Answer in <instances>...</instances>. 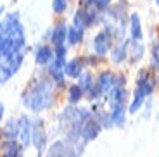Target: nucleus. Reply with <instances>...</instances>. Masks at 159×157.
Segmentation results:
<instances>
[{
    "instance_id": "obj_1",
    "label": "nucleus",
    "mask_w": 159,
    "mask_h": 157,
    "mask_svg": "<svg viewBox=\"0 0 159 157\" xmlns=\"http://www.w3.org/2000/svg\"><path fill=\"white\" fill-rule=\"evenodd\" d=\"M26 35L17 14H9L0 21V66L17 73L24 59Z\"/></svg>"
},
{
    "instance_id": "obj_2",
    "label": "nucleus",
    "mask_w": 159,
    "mask_h": 157,
    "mask_svg": "<svg viewBox=\"0 0 159 157\" xmlns=\"http://www.w3.org/2000/svg\"><path fill=\"white\" fill-rule=\"evenodd\" d=\"M24 104L31 110H45L54 104L52 95V85L47 79H38L26 90L24 93Z\"/></svg>"
},
{
    "instance_id": "obj_3",
    "label": "nucleus",
    "mask_w": 159,
    "mask_h": 157,
    "mask_svg": "<svg viewBox=\"0 0 159 157\" xmlns=\"http://www.w3.org/2000/svg\"><path fill=\"white\" fill-rule=\"evenodd\" d=\"M17 124H19L17 135H19V138H21V143H23V147H28L33 141V126H31V123H30V119L26 118V116H23Z\"/></svg>"
},
{
    "instance_id": "obj_4",
    "label": "nucleus",
    "mask_w": 159,
    "mask_h": 157,
    "mask_svg": "<svg viewBox=\"0 0 159 157\" xmlns=\"http://www.w3.org/2000/svg\"><path fill=\"white\" fill-rule=\"evenodd\" d=\"M93 48L99 55H106L111 48V35L107 31H100L99 35L93 38Z\"/></svg>"
},
{
    "instance_id": "obj_5",
    "label": "nucleus",
    "mask_w": 159,
    "mask_h": 157,
    "mask_svg": "<svg viewBox=\"0 0 159 157\" xmlns=\"http://www.w3.org/2000/svg\"><path fill=\"white\" fill-rule=\"evenodd\" d=\"M137 90L140 92V93L145 97V95H149V93H152V90H154V78H152L149 73H140V76H139V81H137Z\"/></svg>"
},
{
    "instance_id": "obj_6",
    "label": "nucleus",
    "mask_w": 159,
    "mask_h": 157,
    "mask_svg": "<svg viewBox=\"0 0 159 157\" xmlns=\"http://www.w3.org/2000/svg\"><path fill=\"white\" fill-rule=\"evenodd\" d=\"M31 143H35V147L42 152V150H45V143H47V137H45V131H43V124H42V121H36L35 126H33V141Z\"/></svg>"
},
{
    "instance_id": "obj_7",
    "label": "nucleus",
    "mask_w": 159,
    "mask_h": 157,
    "mask_svg": "<svg viewBox=\"0 0 159 157\" xmlns=\"http://www.w3.org/2000/svg\"><path fill=\"white\" fill-rule=\"evenodd\" d=\"M92 21H93V14L88 11H83V9H80L78 12L75 14V21H73V26L80 28V29H83V28L90 26Z\"/></svg>"
},
{
    "instance_id": "obj_8",
    "label": "nucleus",
    "mask_w": 159,
    "mask_h": 157,
    "mask_svg": "<svg viewBox=\"0 0 159 157\" xmlns=\"http://www.w3.org/2000/svg\"><path fill=\"white\" fill-rule=\"evenodd\" d=\"M66 38H68V28L64 24H57L54 28V31H52V43L56 47H62Z\"/></svg>"
},
{
    "instance_id": "obj_9",
    "label": "nucleus",
    "mask_w": 159,
    "mask_h": 157,
    "mask_svg": "<svg viewBox=\"0 0 159 157\" xmlns=\"http://www.w3.org/2000/svg\"><path fill=\"white\" fill-rule=\"evenodd\" d=\"M100 131V124L95 121H87L83 126V130H81V135L85 137V140H93V138L99 135Z\"/></svg>"
},
{
    "instance_id": "obj_10",
    "label": "nucleus",
    "mask_w": 159,
    "mask_h": 157,
    "mask_svg": "<svg viewBox=\"0 0 159 157\" xmlns=\"http://www.w3.org/2000/svg\"><path fill=\"white\" fill-rule=\"evenodd\" d=\"M97 85H99L100 92H109L111 88H114V76H112L109 71H106V73H102V74L99 76Z\"/></svg>"
},
{
    "instance_id": "obj_11",
    "label": "nucleus",
    "mask_w": 159,
    "mask_h": 157,
    "mask_svg": "<svg viewBox=\"0 0 159 157\" xmlns=\"http://www.w3.org/2000/svg\"><path fill=\"white\" fill-rule=\"evenodd\" d=\"M62 74H64V61L56 59L54 62L50 64V76L61 85V83H62V79H64Z\"/></svg>"
},
{
    "instance_id": "obj_12",
    "label": "nucleus",
    "mask_w": 159,
    "mask_h": 157,
    "mask_svg": "<svg viewBox=\"0 0 159 157\" xmlns=\"http://www.w3.org/2000/svg\"><path fill=\"white\" fill-rule=\"evenodd\" d=\"M64 74L69 76V78H76V76L81 74V62H80V59H73L68 64H64Z\"/></svg>"
},
{
    "instance_id": "obj_13",
    "label": "nucleus",
    "mask_w": 159,
    "mask_h": 157,
    "mask_svg": "<svg viewBox=\"0 0 159 157\" xmlns=\"http://www.w3.org/2000/svg\"><path fill=\"white\" fill-rule=\"evenodd\" d=\"M52 57H54V52H52L50 47H45V45H43V47L36 48L35 59H36V62H38V64H47Z\"/></svg>"
},
{
    "instance_id": "obj_14",
    "label": "nucleus",
    "mask_w": 159,
    "mask_h": 157,
    "mask_svg": "<svg viewBox=\"0 0 159 157\" xmlns=\"http://www.w3.org/2000/svg\"><path fill=\"white\" fill-rule=\"evenodd\" d=\"M81 38H83V29H80V28H76V26H69L68 28V38L66 40L69 42V45L80 43Z\"/></svg>"
},
{
    "instance_id": "obj_15",
    "label": "nucleus",
    "mask_w": 159,
    "mask_h": 157,
    "mask_svg": "<svg viewBox=\"0 0 159 157\" xmlns=\"http://www.w3.org/2000/svg\"><path fill=\"white\" fill-rule=\"evenodd\" d=\"M131 36H133V40H140L142 38V26H140V17L139 14H131Z\"/></svg>"
},
{
    "instance_id": "obj_16",
    "label": "nucleus",
    "mask_w": 159,
    "mask_h": 157,
    "mask_svg": "<svg viewBox=\"0 0 159 157\" xmlns=\"http://www.w3.org/2000/svg\"><path fill=\"white\" fill-rule=\"evenodd\" d=\"M17 131H19V124H17L14 119L12 121L7 123V126H5V130H4V135L9 138V140H14V138L17 137Z\"/></svg>"
},
{
    "instance_id": "obj_17",
    "label": "nucleus",
    "mask_w": 159,
    "mask_h": 157,
    "mask_svg": "<svg viewBox=\"0 0 159 157\" xmlns=\"http://www.w3.org/2000/svg\"><path fill=\"white\" fill-rule=\"evenodd\" d=\"M111 119L116 123V124H123V123H125V109H123V105L112 107V110H111Z\"/></svg>"
},
{
    "instance_id": "obj_18",
    "label": "nucleus",
    "mask_w": 159,
    "mask_h": 157,
    "mask_svg": "<svg viewBox=\"0 0 159 157\" xmlns=\"http://www.w3.org/2000/svg\"><path fill=\"white\" fill-rule=\"evenodd\" d=\"M125 55H126V43H121L119 47L114 48V52H112V61H114V62H121V61L125 59Z\"/></svg>"
},
{
    "instance_id": "obj_19",
    "label": "nucleus",
    "mask_w": 159,
    "mask_h": 157,
    "mask_svg": "<svg viewBox=\"0 0 159 157\" xmlns=\"http://www.w3.org/2000/svg\"><path fill=\"white\" fill-rule=\"evenodd\" d=\"M81 95H83V90L78 87V85H73V87H69V102L76 104L81 98Z\"/></svg>"
},
{
    "instance_id": "obj_20",
    "label": "nucleus",
    "mask_w": 159,
    "mask_h": 157,
    "mask_svg": "<svg viewBox=\"0 0 159 157\" xmlns=\"http://www.w3.org/2000/svg\"><path fill=\"white\" fill-rule=\"evenodd\" d=\"M143 98H145V97H143V95L140 93L139 90H137V92H135V98H133V102H131V105H130V112H133V114H135L137 110H139L140 107H142Z\"/></svg>"
},
{
    "instance_id": "obj_21",
    "label": "nucleus",
    "mask_w": 159,
    "mask_h": 157,
    "mask_svg": "<svg viewBox=\"0 0 159 157\" xmlns=\"http://www.w3.org/2000/svg\"><path fill=\"white\" fill-rule=\"evenodd\" d=\"M19 154H21L19 145L11 140V141H9V145H7V150H5V155L4 157H19Z\"/></svg>"
},
{
    "instance_id": "obj_22",
    "label": "nucleus",
    "mask_w": 159,
    "mask_h": 157,
    "mask_svg": "<svg viewBox=\"0 0 159 157\" xmlns=\"http://www.w3.org/2000/svg\"><path fill=\"white\" fill-rule=\"evenodd\" d=\"M92 85H93V83H92V76L88 74V73H83V74L80 76V85L78 87L81 88V90H88V88L92 87Z\"/></svg>"
},
{
    "instance_id": "obj_23",
    "label": "nucleus",
    "mask_w": 159,
    "mask_h": 157,
    "mask_svg": "<svg viewBox=\"0 0 159 157\" xmlns=\"http://www.w3.org/2000/svg\"><path fill=\"white\" fill-rule=\"evenodd\" d=\"M52 7H54V12L56 14H62L68 7V0H54L52 2Z\"/></svg>"
},
{
    "instance_id": "obj_24",
    "label": "nucleus",
    "mask_w": 159,
    "mask_h": 157,
    "mask_svg": "<svg viewBox=\"0 0 159 157\" xmlns=\"http://www.w3.org/2000/svg\"><path fill=\"white\" fill-rule=\"evenodd\" d=\"M152 64L156 69H159V42L152 47Z\"/></svg>"
},
{
    "instance_id": "obj_25",
    "label": "nucleus",
    "mask_w": 159,
    "mask_h": 157,
    "mask_svg": "<svg viewBox=\"0 0 159 157\" xmlns=\"http://www.w3.org/2000/svg\"><path fill=\"white\" fill-rule=\"evenodd\" d=\"M11 71H7L5 67L0 66V85H4V83H7L9 79H11Z\"/></svg>"
},
{
    "instance_id": "obj_26",
    "label": "nucleus",
    "mask_w": 159,
    "mask_h": 157,
    "mask_svg": "<svg viewBox=\"0 0 159 157\" xmlns=\"http://www.w3.org/2000/svg\"><path fill=\"white\" fill-rule=\"evenodd\" d=\"M64 55H66V47H56V59L64 61Z\"/></svg>"
},
{
    "instance_id": "obj_27",
    "label": "nucleus",
    "mask_w": 159,
    "mask_h": 157,
    "mask_svg": "<svg viewBox=\"0 0 159 157\" xmlns=\"http://www.w3.org/2000/svg\"><path fill=\"white\" fill-rule=\"evenodd\" d=\"M93 4H95L97 9H106L109 4H111V0H93Z\"/></svg>"
},
{
    "instance_id": "obj_28",
    "label": "nucleus",
    "mask_w": 159,
    "mask_h": 157,
    "mask_svg": "<svg viewBox=\"0 0 159 157\" xmlns=\"http://www.w3.org/2000/svg\"><path fill=\"white\" fill-rule=\"evenodd\" d=\"M2 116H4V104H0V119H2Z\"/></svg>"
},
{
    "instance_id": "obj_29",
    "label": "nucleus",
    "mask_w": 159,
    "mask_h": 157,
    "mask_svg": "<svg viewBox=\"0 0 159 157\" xmlns=\"http://www.w3.org/2000/svg\"><path fill=\"white\" fill-rule=\"evenodd\" d=\"M2 135H4V131H2V130H0V137H2Z\"/></svg>"
},
{
    "instance_id": "obj_30",
    "label": "nucleus",
    "mask_w": 159,
    "mask_h": 157,
    "mask_svg": "<svg viewBox=\"0 0 159 157\" xmlns=\"http://www.w3.org/2000/svg\"><path fill=\"white\" fill-rule=\"evenodd\" d=\"M156 4H157V5H159V0H156Z\"/></svg>"
}]
</instances>
